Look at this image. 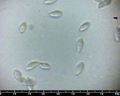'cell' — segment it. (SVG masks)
I'll return each mask as SVG.
<instances>
[{
	"instance_id": "3",
	"label": "cell",
	"mask_w": 120,
	"mask_h": 96,
	"mask_svg": "<svg viewBox=\"0 0 120 96\" xmlns=\"http://www.w3.org/2000/svg\"><path fill=\"white\" fill-rule=\"evenodd\" d=\"M90 25V22H85L80 26L79 28L80 31H83L87 30L89 27Z\"/></svg>"
},
{
	"instance_id": "9",
	"label": "cell",
	"mask_w": 120,
	"mask_h": 96,
	"mask_svg": "<svg viewBox=\"0 0 120 96\" xmlns=\"http://www.w3.org/2000/svg\"><path fill=\"white\" fill-rule=\"evenodd\" d=\"M41 67L43 68L47 69L50 68V64L47 63H41Z\"/></svg>"
},
{
	"instance_id": "2",
	"label": "cell",
	"mask_w": 120,
	"mask_h": 96,
	"mask_svg": "<svg viewBox=\"0 0 120 96\" xmlns=\"http://www.w3.org/2000/svg\"><path fill=\"white\" fill-rule=\"evenodd\" d=\"M63 12L60 10H56L49 13V15L53 17H59L62 16Z\"/></svg>"
},
{
	"instance_id": "8",
	"label": "cell",
	"mask_w": 120,
	"mask_h": 96,
	"mask_svg": "<svg viewBox=\"0 0 120 96\" xmlns=\"http://www.w3.org/2000/svg\"><path fill=\"white\" fill-rule=\"evenodd\" d=\"M106 1L103 2L99 4V7L101 8L105 5L109 4L110 2V0H106Z\"/></svg>"
},
{
	"instance_id": "1",
	"label": "cell",
	"mask_w": 120,
	"mask_h": 96,
	"mask_svg": "<svg viewBox=\"0 0 120 96\" xmlns=\"http://www.w3.org/2000/svg\"><path fill=\"white\" fill-rule=\"evenodd\" d=\"M84 67V63L83 62L79 63L77 67L76 73V74L80 73L83 70Z\"/></svg>"
},
{
	"instance_id": "10",
	"label": "cell",
	"mask_w": 120,
	"mask_h": 96,
	"mask_svg": "<svg viewBox=\"0 0 120 96\" xmlns=\"http://www.w3.org/2000/svg\"><path fill=\"white\" fill-rule=\"evenodd\" d=\"M56 0H46L45 1V3H54L56 1Z\"/></svg>"
},
{
	"instance_id": "5",
	"label": "cell",
	"mask_w": 120,
	"mask_h": 96,
	"mask_svg": "<svg viewBox=\"0 0 120 96\" xmlns=\"http://www.w3.org/2000/svg\"><path fill=\"white\" fill-rule=\"evenodd\" d=\"M39 62L37 61H33L29 64L26 67L28 69H34L39 64Z\"/></svg>"
},
{
	"instance_id": "6",
	"label": "cell",
	"mask_w": 120,
	"mask_h": 96,
	"mask_svg": "<svg viewBox=\"0 0 120 96\" xmlns=\"http://www.w3.org/2000/svg\"><path fill=\"white\" fill-rule=\"evenodd\" d=\"M27 27V25L26 22H24L20 24L19 27V30L20 32L23 33L26 30Z\"/></svg>"
},
{
	"instance_id": "4",
	"label": "cell",
	"mask_w": 120,
	"mask_h": 96,
	"mask_svg": "<svg viewBox=\"0 0 120 96\" xmlns=\"http://www.w3.org/2000/svg\"><path fill=\"white\" fill-rule=\"evenodd\" d=\"M84 45V41L82 38L80 39L78 41L77 44V48L79 52H80L82 48Z\"/></svg>"
},
{
	"instance_id": "7",
	"label": "cell",
	"mask_w": 120,
	"mask_h": 96,
	"mask_svg": "<svg viewBox=\"0 0 120 96\" xmlns=\"http://www.w3.org/2000/svg\"><path fill=\"white\" fill-rule=\"evenodd\" d=\"M13 74L15 78L19 81L21 77V72L19 70H15Z\"/></svg>"
}]
</instances>
